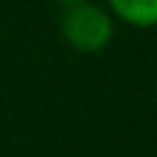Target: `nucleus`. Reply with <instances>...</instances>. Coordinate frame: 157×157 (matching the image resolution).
<instances>
[{
    "instance_id": "nucleus-1",
    "label": "nucleus",
    "mask_w": 157,
    "mask_h": 157,
    "mask_svg": "<svg viewBox=\"0 0 157 157\" xmlns=\"http://www.w3.org/2000/svg\"><path fill=\"white\" fill-rule=\"evenodd\" d=\"M61 33L66 44L83 55H97L108 50L116 33V19L108 11V6H99L94 0L69 3L61 11Z\"/></svg>"
},
{
    "instance_id": "nucleus-2",
    "label": "nucleus",
    "mask_w": 157,
    "mask_h": 157,
    "mask_svg": "<svg viewBox=\"0 0 157 157\" xmlns=\"http://www.w3.org/2000/svg\"><path fill=\"white\" fill-rule=\"evenodd\" d=\"M113 19L132 28H157V0H108Z\"/></svg>"
},
{
    "instance_id": "nucleus-3",
    "label": "nucleus",
    "mask_w": 157,
    "mask_h": 157,
    "mask_svg": "<svg viewBox=\"0 0 157 157\" xmlns=\"http://www.w3.org/2000/svg\"><path fill=\"white\" fill-rule=\"evenodd\" d=\"M58 3H63V6H69V3H80V0H58Z\"/></svg>"
},
{
    "instance_id": "nucleus-4",
    "label": "nucleus",
    "mask_w": 157,
    "mask_h": 157,
    "mask_svg": "<svg viewBox=\"0 0 157 157\" xmlns=\"http://www.w3.org/2000/svg\"><path fill=\"white\" fill-rule=\"evenodd\" d=\"M155 99H157V97H155Z\"/></svg>"
}]
</instances>
